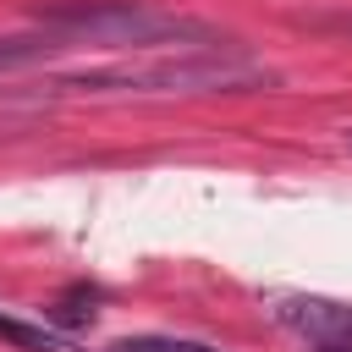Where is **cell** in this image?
<instances>
[{"instance_id":"obj_3","label":"cell","mask_w":352,"mask_h":352,"mask_svg":"<svg viewBox=\"0 0 352 352\" xmlns=\"http://www.w3.org/2000/svg\"><path fill=\"white\" fill-rule=\"evenodd\" d=\"M0 341H11V346H22V352H77L72 336H60V330H50V324L11 319V314H0Z\"/></svg>"},{"instance_id":"obj_2","label":"cell","mask_w":352,"mask_h":352,"mask_svg":"<svg viewBox=\"0 0 352 352\" xmlns=\"http://www.w3.org/2000/svg\"><path fill=\"white\" fill-rule=\"evenodd\" d=\"M38 28H50L66 50L104 44V50H220L231 44L214 22L143 6V0H60L38 11Z\"/></svg>"},{"instance_id":"obj_1","label":"cell","mask_w":352,"mask_h":352,"mask_svg":"<svg viewBox=\"0 0 352 352\" xmlns=\"http://www.w3.org/2000/svg\"><path fill=\"white\" fill-rule=\"evenodd\" d=\"M264 82H275L270 66H258L236 44H220V50H165V55L55 72V77H38L28 94H6V99L60 104V99H132V94H242Z\"/></svg>"},{"instance_id":"obj_5","label":"cell","mask_w":352,"mask_h":352,"mask_svg":"<svg viewBox=\"0 0 352 352\" xmlns=\"http://www.w3.org/2000/svg\"><path fill=\"white\" fill-rule=\"evenodd\" d=\"M336 28H341V33H352V16H346V22H336Z\"/></svg>"},{"instance_id":"obj_6","label":"cell","mask_w":352,"mask_h":352,"mask_svg":"<svg viewBox=\"0 0 352 352\" xmlns=\"http://www.w3.org/2000/svg\"><path fill=\"white\" fill-rule=\"evenodd\" d=\"M346 143H352V132H346Z\"/></svg>"},{"instance_id":"obj_4","label":"cell","mask_w":352,"mask_h":352,"mask_svg":"<svg viewBox=\"0 0 352 352\" xmlns=\"http://www.w3.org/2000/svg\"><path fill=\"white\" fill-rule=\"evenodd\" d=\"M110 352H220V346L187 341V336H132V341H116Z\"/></svg>"}]
</instances>
